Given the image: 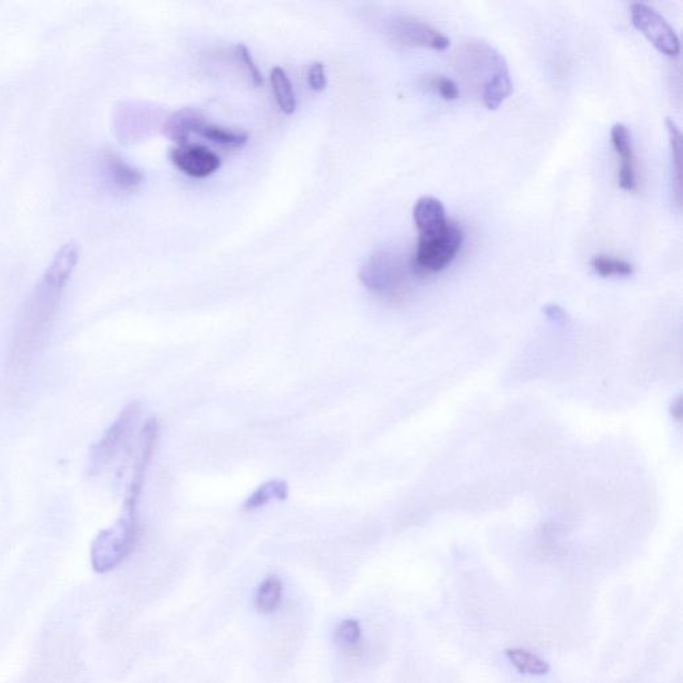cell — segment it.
<instances>
[{"mask_svg": "<svg viewBox=\"0 0 683 683\" xmlns=\"http://www.w3.org/2000/svg\"><path fill=\"white\" fill-rule=\"evenodd\" d=\"M458 67L488 110L499 109L512 95L513 82L506 59L487 42L465 43L458 53Z\"/></svg>", "mask_w": 683, "mask_h": 683, "instance_id": "obj_1", "label": "cell"}, {"mask_svg": "<svg viewBox=\"0 0 683 683\" xmlns=\"http://www.w3.org/2000/svg\"><path fill=\"white\" fill-rule=\"evenodd\" d=\"M464 241V230L451 219L438 230L419 234L417 248L410 261L411 273L425 278L445 270L458 255Z\"/></svg>", "mask_w": 683, "mask_h": 683, "instance_id": "obj_2", "label": "cell"}, {"mask_svg": "<svg viewBox=\"0 0 683 683\" xmlns=\"http://www.w3.org/2000/svg\"><path fill=\"white\" fill-rule=\"evenodd\" d=\"M138 535V515L122 512L114 526L101 530L92 544L91 562L95 572H111L120 566L134 550Z\"/></svg>", "mask_w": 683, "mask_h": 683, "instance_id": "obj_3", "label": "cell"}, {"mask_svg": "<svg viewBox=\"0 0 683 683\" xmlns=\"http://www.w3.org/2000/svg\"><path fill=\"white\" fill-rule=\"evenodd\" d=\"M410 265L397 251L382 248L367 258L360 271V279L366 289L386 298H399L408 284Z\"/></svg>", "mask_w": 683, "mask_h": 683, "instance_id": "obj_4", "label": "cell"}, {"mask_svg": "<svg viewBox=\"0 0 683 683\" xmlns=\"http://www.w3.org/2000/svg\"><path fill=\"white\" fill-rule=\"evenodd\" d=\"M140 415V403L138 400L127 405L117 418L111 428L103 434L97 445L92 446L90 453V464L92 470H99L109 465L118 456L130 434L134 430Z\"/></svg>", "mask_w": 683, "mask_h": 683, "instance_id": "obj_5", "label": "cell"}, {"mask_svg": "<svg viewBox=\"0 0 683 683\" xmlns=\"http://www.w3.org/2000/svg\"><path fill=\"white\" fill-rule=\"evenodd\" d=\"M634 27L643 34L654 46L669 56H677L681 51V41L673 25L646 3H633L630 8Z\"/></svg>", "mask_w": 683, "mask_h": 683, "instance_id": "obj_6", "label": "cell"}, {"mask_svg": "<svg viewBox=\"0 0 683 683\" xmlns=\"http://www.w3.org/2000/svg\"><path fill=\"white\" fill-rule=\"evenodd\" d=\"M388 31L395 42L409 47H428L440 51L450 46V39L445 34L413 16H395L389 22Z\"/></svg>", "mask_w": 683, "mask_h": 683, "instance_id": "obj_7", "label": "cell"}, {"mask_svg": "<svg viewBox=\"0 0 683 683\" xmlns=\"http://www.w3.org/2000/svg\"><path fill=\"white\" fill-rule=\"evenodd\" d=\"M171 162L183 174L191 178H207L219 170L222 160L216 152L207 147L199 145H186L172 149Z\"/></svg>", "mask_w": 683, "mask_h": 683, "instance_id": "obj_8", "label": "cell"}, {"mask_svg": "<svg viewBox=\"0 0 683 683\" xmlns=\"http://www.w3.org/2000/svg\"><path fill=\"white\" fill-rule=\"evenodd\" d=\"M611 143L620 159L618 171L620 188L626 191L638 188L637 159H635L633 140L628 127L623 123H615L611 129Z\"/></svg>", "mask_w": 683, "mask_h": 683, "instance_id": "obj_9", "label": "cell"}, {"mask_svg": "<svg viewBox=\"0 0 683 683\" xmlns=\"http://www.w3.org/2000/svg\"><path fill=\"white\" fill-rule=\"evenodd\" d=\"M415 226L419 234L438 230L448 222L445 206L434 197H422L417 200L413 211Z\"/></svg>", "mask_w": 683, "mask_h": 683, "instance_id": "obj_10", "label": "cell"}, {"mask_svg": "<svg viewBox=\"0 0 683 683\" xmlns=\"http://www.w3.org/2000/svg\"><path fill=\"white\" fill-rule=\"evenodd\" d=\"M193 134L199 135L216 145L227 147V149H239L247 142V134L245 131L206 122L205 117L197 120Z\"/></svg>", "mask_w": 683, "mask_h": 683, "instance_id": "obj_11", "label": "cell"}, {"mask_svg": "<svg viewBox=\"0 0 683 683\" xmlns=\"http://www.w3.org/2000/svg\"><path fill=\"white\" fill-rule=\"evenodd\" d=\"M76 262H78V248H76V245H64L59 251L55 259H53L49 270L44 274L43 281L53 284V286L59 287V289H63L66 286L67 281H69L70 275H72L73 267L76 266Z\"/></svg>", "mask_w": 683, "mask_h": 683, "instance_id": "obj_12", "label": "cell"}, {"mask_svg": "<svg viewBox=\"0 0 683 683\" xmlns=\"http://www.w3.org/2000/svg\"><path fill=\"white\" fill-rule=\"evenodd\" d=\"M200 118H202V115L196 110H180V111L175 112L166 124V135L178 145H186Z\"/></svg>", "mask_w": 683, "mask_h": 683, "instance_id": "obj_13", "label": "cell"}, {"mask_svg": "<svg viewBox=\"0 0 683 683\" xmlns=\"http://www.w3.org/2000/svg\"><path fill=\"white\" fill-rule=\"evenodd\" d=\"M287 496H289V484L286 481H281V479H274V481L266 482V484L256 488L245 499L244 510L245 512H253V510L266 506L274 499L284 501Z\"/></svg>", "mask_w": 683, "mask_h": 683, "instance_id": "obj_14", "label": "cell"}, {"mask_svg": "<svg viewBox=\"0 0 683 683\" xmlns=\"http://www.w3.org/2000/svg\"><path fill=\"white\" fill-rule=\"evenodd\" d=\"M284 585L276 575H270L258 587L255 597L256 611L262 614H271L278 611L282 602Z\"/></svg>", "mask_w": 683, "mask_h": 683, "instance_id": "obj_15", "label": "cell"}, {"mask_svg": "<svg viewBox=\"0 0 683 683\" xmlns=\"http://www.w3.org/2000/svg\"><path fill=\"white\" fill-rule=\"evenodd\" d=\"M271 84H273L274 95L279 109L284 114L292 115L296 109L295 92H293L292 81L286 72L281 67H275L271 72Z\"/></svg>", "mask_w": 683, "mask_h": 683, "instance_id": "obj_16", "label": "cell"}, {"mask_svg": "<svg viewBox=\"0 0 683 683\" xmlns=\"http://www.w3.org/2000/svg\"><path fill=\"white\" fill-rule=\"evenodd\" d=\"M505 654H506L507 659L512 662L514 668L521 673L530 674V676H544L550 671L549 663L544 662V659H539L538 656L530 653V651L522 650V649H507Z\"/></svg>", "mask_w": 683, "mask_h": 683, "instance_id": "obj_17", "label": "cell"}, {"mask_svg": "<svg viewBox=\"0 0 683 683\" xmlns=\"http://www.w3.org/2000/svg\"><path fill=\"white\" fill-rule=\"evenodd\" d=\"M592 269L603 278L611 276H630L634 274V266L623 259L614 258L611 255H597L590 262Z\"/></svg>", "mask_w": 683, "mask_h": 683, "instance_id": "obj_18", "label": "cell"}, {"mask_svg": "<svg viewBox=\"0 0 683 683\" xmlns=\"http://www.w3.org/2000/svg\"><path fill=\"white\" fill-rule=\"evenodd\" d=\"M362 640V630L358 620H346L338 625L335 630V643L347 653H352L360 649Z\"/></svg>", "mask_w": 683, "mask_h": 683, "instance_id": "obj_19", "label": "cell"}, {"mask_svg": "<svg viewBox=\"0 0 683 683\" xmlns=\"http://www.w3.org/2000/svg\"><path fill=\"white\" fill-rule=\"evenodd\" d=\"M110 168H111L115 182H117L120 188L131 190V188H135L142 183V172L127 165V163H124L120 158H110Z\"/></svg>", "mask_w": 683, "mask_h": 683, "instance_id": "obj_20", "label": "cell"}, {"mask_svg": "<svg viewBox=\"0 0 683 683\" xmlns=\"http://www.w3.org/2000/svg\"><path fill=\"white\" fill-rule=\"evenodd\" d=\"M666 127H668L669 139H670L671 149V165H673L674 182L677 185V196L681 188L679 175H681V149H682V132L677 123L671 118H666Z\"/></svg>", "mask_w": 683, "mask_h": 683, "instance_id": "obj_21", "label": "cell"}, {"mask_svg": "<svg viewBox=\"0 0 683 683\" xmlns=\"http://www.w3.org/2000/svg\"><path fill=\"white\" fill-rule=\"evenodd\" d=\"M423 82L428 89L438 92L440 98L445 99V101H456L459 98L458 84L448 76L442 75V73H428L425 76Z\"/></svg>", "mask_w": 683, "mask_h": 683, "instance_id": "obj_22", "label": "cell"}, {"mask_svg": "<svg viewBox=\"0 0 683 683\" xmlns=\"http://www.w3.org/2000/svg\"><path fill=\"white\" fill-rule=\"evenodd\" d=\"M236 56L239 63H242V66L245 67V72L250 76L251 82L255 86H261L264 83V78H262V73L259 72L258 66L254 62L253 56H251L247 47L244 46V44L236 46Z\"/></svg>", "mask_w": 683, "mask_h": 683, "instance_id": "obj_23", "label": "cell"}, {"mask_svg": "<svg viewBox=\"0 0 683 683\" xmlns=\"http://www.w3.org/2000/svg\"><path fill=\"white\" fill-rule=\"evenodd\" d=\"M307 81H309L310 87H312L314 91L319 92L322 91V90L326 89V72H324V66L321 62H317V63H314L310 67L309 72H307Z\"/></svg>", "mask_w": 683, "mask_h": 683, "instance_id": "obj_24", "label": "cell"}]
</instances>
